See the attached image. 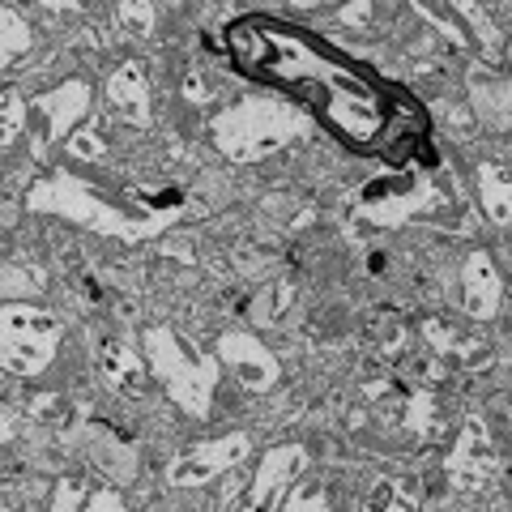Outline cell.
Instances as JSON below:
<instances>
[{"label":"cell","instance_id":"1","mask_svg":"<svg viewBox=\"0 0 512 512\" xmlns=\"http://www.w3.org/2000/svg\"><path fill=\"white\" fill-rule=\"evenodd\" d=\"M227 52L239 73L303 107L308 120H320L355 154L384 150L406 111L402 94L389 90L380 77L363 73L338 47H329L312 30L261 18V13L227 26Z\"/></svg>","mask_w":512,"mask_h":512},{"label":"cell","instance_id":"2","mask_svg":"<svg viewBox=\"0 0 512 512\" xmlns=\"http://www.w3.org/2000/svg\"><path fill=\"white\" fill-rule=\"evenodd\" d=\"M26 205L39 214H60L103 239H124V244H141V239L163 235L184 214V205H175V201L146 210V214H128L124 205H116L99 184L82 180L77 171H47L43 180L30 184Z\"/></svg>","mask_w":512,"mask_h":512},{"label":"cell","instance_id":"3","mask_svg":"<svg viewBox=\"0 0 512 512\" xmlns=\"http://www.w3.org/2000/svg\"><path fill=\"white\" fill-rule=\"evenodd\" d=\"M308 133V111L282 94H252L235 99L210 120V141L231 163H261Z\"/></svg>","mask_w":512,"mask_h":512},{"label":"cell","instance_id":"4","mask_svg":"<svg viewBox=\"0 0 512 512\" xmlns=\"http://www.w3.org/2000/svg\"><path fill=\"white\" fill-rule=\"evenodd\" d=\"M141 355L150 363V376L163 384L167 397L188 419H205L214 410L218 389V359L192 350L171 325H150L141 333Z\"/></svg>","mask_w":512,"mask_h":512},{"label":"cell","instance_id":"5","mask_svg":"<svg viewBox=\"0 0 512 512\" xmlns=\"http://www.w3.org/2000/svg\"><path fill=\"white\" fill-rule=\"evenodd\" d=\"M60 350V316L35 299H0V372L39 376Z\"/></svg>","mask_w":512,"mask_h":512},{"label":"cell","instance_id":"6","mask_svg":"<svg viewBox=\"0 0 512 512\" xmlns=\"http://www.w3.org/2000/svg\"><path fill=\"white\" fill-rule=\"evenodd\" d=\"M252 453V436L248 431H227V436H214V440H201L184 448L180 457L167 466V483L171 487H205V483H218L222 474L239 470Z\"/></svg>","mask_w":512,"mask_h":512},{"label":"cell","instance_id":"7","mask_svg":"<svg viewBox=\"0 0 512 512\" xmlns=\"http://www.w3.org/2000/svg\"><path fill=\"white\" fill-rule=\"evenodd\" d=\"M214 359H218V367H227V372L239 380V389H248V393H269L282 380L278 355L256 338L252 329H227L218 338Z\"/></svg>","mask_w":512,"mask_h":512},{"label":"cell","instance_id":"8","mask_svg":"<svg viewBox=\"0 0 512 512\" xmlns=\"http://www.w3.org/2000/svg\"><path fill=\"white\" fill-rule=\"evenodd\" d=\"M90 99H94V90H90V82H82V77H69V82H60V86H52V90H43V94L30 99L35 116L43 120V137L35 141L39 158L47 154V146L64 141L77 124L90 116Z\"/></svg>","mask_w":512,"mask_h":512},{"label":"cell","instance_id":"9","mask_svg":"<svg viewBox=\"0 0 512 512\" xmlns=\"http://www.w3.org/2000/svg\"><path fill=\"white\" fill-rule=\"evenodd\" d=\"M495 474V444H491V431L483 419H466L457 431L453 448L444 453V478L453 483L457 491H478L487 487Z\"/></svg>","mask_w":512,"mask_h":512},{"label":"cell","instance_id":"10","mask_svg":"<svg viewBox=\"0 0 512 512\" xmlns=\"http://www.w3.org/2000/svg\"><path fill=\"white\" fill-rule=\"evenodd\" d=\"M436 201H440L436 184H431L427 175H419V180L406 184V188H393V184L367 188V197L359 205V218L376 222V227H402L406 218L423 214V210H436Z\"/></svg>","mask_w":512,"mask_h":512},{"label":"cell","instance_id":"11","mask_svg":"<svg viewBox=\"0 0 512 512\" xmlns=\"http://www.w3.org/2000/svg\"><path fill=\"white\" fill-rule=\"evenodd\" d=\"M107 107L128 124V128H150L154 120V86L141 60H124L107 77Z\"/></svg>","mask_w":512,"mask_h":512},{"label":"cell","instance_id":"12","mask_svg":"<svg viewBox=\"0 0 512 512\" xmlns=\"http://www.w3.org/2000/svg\"><path fill=\"white\" fill-rule=\"evenodd\" d=\"M303 470H308V448H303V444H274V448H269V453L261 457L256 474L248 478L244 504H248V508H269V504H278V495L291 487V478H299Z\"/></svg>","mask_w":512,"mask_h":512},{"label":"cell","instance_id":"13","mask_svg":"<svg viewBox=\"0 0 512 512\" xmlns=\"http://www.w3.org/2000/svg\"><path fill=\"white\" fill-rule=\"evenodd\" d=\"M504 303V278L495 269L491 252H470L466 265H461V308H466L470 320H495Z\"/></svg>","mask_w":512,"mask_h":512},{"label":"cell","instance_id":"14","mask_svg":"<svg viewBox=\"0 0 512 512\" xmlns=\"http://www.w3.org/2000/svg\"><path fill=\"white\" fill-rule=\"evenodd\" d=\"M99 376L111 393L141 397V389H146V380H150V363L128 338H107L99 346Z\"/></svg>","mask_w":512,"mask_h":512},{"label":"cell","instance_id":"15","mask_svg":"<svg viewBox=\"0 0 512 512\" xmlns=\"http://www.w3.org/2000/svg\"><path fill=\"white\" fill-rule=\"evenodd\" d=\"M478 205H483L491 227L512 222V180L500 163H478Z\"/></svg>","mask_w":512,"mask_h":512},{"label":"cell","instance_id":"16","mask_svg":"<svg viewBox=\"0 0 512 512\" xmlns=\"http://www.w3.org/2000/svg\"><path fill=\"white\" fill-rule=\"evenodd\" d=\"M30 47H35V30H30V22L18 9L0 5V73L13 69L22 56H30Z\"/></svg>","mask_w":512,"mask_h":512},{"label":"cell","instance_id":"17","mask_svg":"<svg viewBox=\"0 0 512 512\" xmlns=\"http://www.w3.org/2000/svg\"><path fill=\"white\" fill-rule=\"evenodd\" d=\"M291 299H295V286L286 282V278H274V282H265L261 291H256L248 299V320L256 329H269V325H278V320L286 316V308H291Z\"/></svg>","mask_w":512,"mask_h":512},{"label":"cell","instance_id":"18","mask_svg":"<svg viewBox=\"0 0 512 512\" xmlns=\"http://www.w3.org/2000/svg\"><path fill=\"white\" fill-rule=\"evenodd\" d=\"M116 26L124 39H150L158 26L154 0H116Z\"/></svg>","mask_w":512,"mask_h":512},{"label":"cell","instance_id":"19","mask_svg":"<svg viewBox=\"0 0 512 512\" xmlns=\"http://www.w3.org/2000/svg\"><path fill=\"white\" fill-rule=\"evenodd\" d=\"M26 120H30V103L18 90H0V150H9L26 133Z\"/></svg>","mask_w":512,"mask_h":512},{"label":"cell","instance_id":"20","mask_svg":"<svg viewBox=\"0 0 512 512\" xmlns=\"http://www.w3.org/2000/svg\"><path fill=\"white\" fill-rule=\"evenodd\" d=\"M274 508H291V512H299V508H329L325 483H320V478L299 474V478H291V487L278 495V504H274Z\"/></svg>","mask_w":512,"mask_h":512},{"label":"cell","instance_id":"21","mask_svg":"<svg viewBox=\"0 0 512 512\" xmlns=\"http://www.w3.org/2000/svg\"><path fill=\"white\" fill-rule=\"evenodd\" d=\"M402 419L414 436H431V427H436V393L431 389H410L406 402H402Z\"/></svg>","mask_w":512,"mask_h":512},{"label":"cell","instance_id":"22","mask_svg":"<svg viewBox=\"0 0 512 512\" xmlns=\"http://www.w3.org/2000/svg\"><path fill=\"white\" fill-rule=\"evenodd\" d=\"M436 5H444V9H453L461 26H470V30H478V39H483V47H487V52H495V47H500V35H495V26H491V18H487V13H483V9H478V5H474V0H436Z\"/></svg>","mask_w":512,"mask_h":512},{"label":"cell","instance_id":"23","mask_svg":"<svg viewBox=\"0 0 512 512\" xmlns=\"http://www.w3.org/2000/svg\"><path fill=\"white\" fill-rule=\"evenodd\" d=\"M64 150H69V158H77V163H99V158L107 154V141H103L99 128L82 120L69 137H64Z\"/></svg>","mask_w":512,"mask_h":512},{"label":"cell","instance_id":"24","mask_svg":"<svg viewBox=\"0 0 512 512\" xmlns=\"http://www.w3.org/2000/svg\"><path fill=\"white\" fill-rule=\"evenodd\" d=\"M423 338L431 342V350L436 355H461V346H466V338L448 325V320H440V316H427L423 320Z\"/></svg>","mask_w":512,"mask_h":512},{"label":"cell","instance_id":"25","mask_svg":"<svg viewBox=\"0 0 512 512\" xmlns=\"http://www.w3.org/2000/svg\"><path fill=\"white\" fill-rule=\"evenodd\" d=\"M86 504V478H60V483H56V495H52V508L56 512H64V508H82Z\"/></svg>","mask_w":512,"mask_h":512},{"label":"cell","instance_id":"26","mask_svg":"<svg viewBox=\"0 0 512 512\" xmlns=\"http://www.w3.org/2000/svg\"><path fill=\"white\" fill-rule=\"evenodd\" d=\"M128 500L116 491V487H99V491H86V504L82 508H90V512H120Z\"/></svg>","mask_w":512,"mask_h":512},{"label":"cell","instance_id":"27","mask_svg":"<svg viewBox=\"0 0 512 512\" xmlns=\"http://www.w3.org/2000/svg\"><path fill=\"white\" fill-rule=\"evenodd\" d=\"M372 504H376V508H406V504H414V495H410V491H397L393 478H384V487L372 491Z\"/></svg>","mask_w":512,"mask_h":512},{"label":"cell","instance_id":"28","mask_svg":"<svg viewBox=\"0 0 512 512\" xmlns=\"http://www.w3.org/2000/svg\"><path fill=\"white\" fill-rule=\"evenodd\" d=\"M205 94H210V77H205V69H192L184 77V99L188 103H205Z\"/></svg>","mask_w":512,"mask_h":512},{"label":"cell","instance_id":"29","mask_svg":"<svg viewBox=\"0 0 512 512\" xmlns=\"http://www.w3.org/2000/svg\"><path fill=\"white\" fill-rule=\"evenodd\" d=\"M367 18H372V5H367V0H346L342 5V22L346 26H367Z\"/></svg>","mask_w":512,"mask_h":512},{"label":"cell","instance_id":"30","mask_svg":"<svg viewBox=\"0 0 512 512\" xmlns=\"http://www.w3.org/2000/svg\"><path fill=\"white\" fill-rule=\"evenodd\" d=\"M13 436H18V410L9 402H0V444H9Z\"/></svg>","mask_w":512,"mask_h":512},{"label":"cell","instance_id":"31","mask_svg":"<svg viewBox=\"0 0 512 512\" xmlns=\"http://www.w3.org/2000/svg\"><path fill=\"white\" fill-rule=\"evenodd\" d=\"M286 5H295V9H325V5H333V0H286Z\"/></svg>","mask_w":512,"mask_h":512},{"label":"cell","instance_id":"32","mask_svg":"<svg viewBox=\"0 0 512 512\" xmlns=\"http://www.w3.org/2000/svg\"><path fill=\"white\" fill-rule=\"evenodd\" d=\"M52 5H69L73 9V5H82V0H52Z\"/></svg>","mask_w":512,"mask_h":512}]
</instances>
